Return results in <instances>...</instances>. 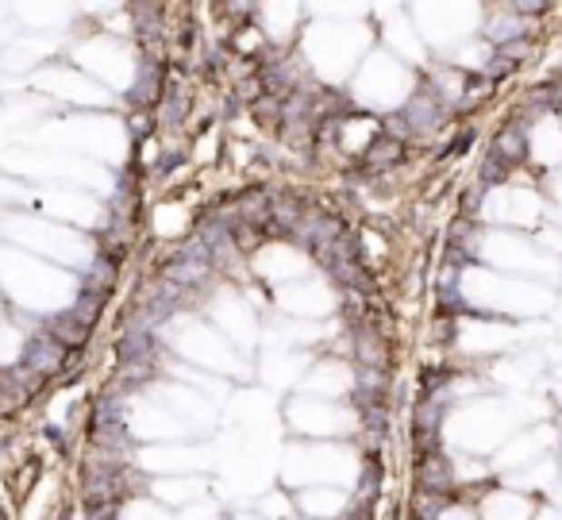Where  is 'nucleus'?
I'll use <instances>...</instances> for the list:
<instances>
[{
	"mask_svg": "<svg viewBox=\"0 0 562 520\" xmlns=\"http://www.w3.org/2000/svg\"><path fill=\"white\" fill-rule=\"evenodd\" d=\"M320 263L328 266V274L340 285H347V289H370V274H366L359 243H355V235H350V232H343L340 239H335V247L320 258Z\"/></svg>",
	"mask_w": 562,
	"mask_h": 520,
	"instance_id": "f257e3e1",
	"label": "nucleus"
},
{
	"mask_svg": "<svg viewBox=\"0 0 562 520\" xmlns=\"http://www.w3.org/2000/svg\"><path fill=\"white\" fill-rule=\"evenodd\" d=\"M212 263H208V255H204V247L197 243V235H192L185 247L170 258V263L163 266V282H170V285H178V289H201L208 278H212Z\"/></svg>",
	"mask_w": 562,
	"mask_h": 520,
	"instance_id": "f03ea898",
	"label": "nucleus"
},
{
	"mask_svg": "<svg viewBox=\"0 0 562 520\" xmlns=\"http://www.w3.org/2000/svg\"><path fill=\"white\" fill-rule=\"evenodd\" d=\"M343 232H347V227L340 224V216L320 213V208H309V213H304V220L297 224L293 239L301 243V247H309L316 258H324V255L335 247V239H340Z\"/></svg>",
	"mask_w": 562,
	"mask_h": 520,
	"instance_id": "7ed1b4c3",
	"label": "nucleus"
},
{
	"mask_svg": "<svg viewBox=\"0 0 562 520\" xmlns=\"http://www.w3.org/2000/svg\"><path fill=\"white\" fill-rule=\"evenodd\" d=\"M443 409H447L443 394L439 397H420V405L412 409V447H416V459H424V455H436L439 451Z\"/></svg>",
	"mask_w": 562,
	"mask_h": 520,
	"instance_id": "20e7f679",
	"label": "nucleus"
},
{
	"mask_svg": "<svg viewBox=\"0 0 562 520\" xmlns=\"http://www.w3.org/2000/svg\"><path fill=\"white\" fill-rule=\"evenodd\" d=\"M439 116H443L439 96L424 85V89H416V96H412L405 108H400V116H393L397 120L393 127H400L405 135H420V132H431V127L439 124Z\"/></svg>",
	"mask_w": 562,
	"mask_h": 520,
	"instance_id": "39448f33",
	"label": "nucleus"
},
{
	"mask_svg": "<svg viewBox=\"0 0 562 520\" xmlns=\"http://www.w3.org/2000/svg\"><path fill=\"white\" fill-rule=\"evenodd\" d=\"M66 359H70V351L62 347L51 332H35V335L27 339L20 363H24L27 370H35L39 378H51V374H58L62 366H66Z\"/></svg>",
	"mask_w": 562,
	"mask_h": 520,
	"instance_id": "423d86ee",
	"label": "nucleus"
},
{
	"mask_svg": "<svg viewBox=\"0 0 562 520\" xmlns=\"http://www.w3.org/2000/svg\"><path fill=\"white\" fill-rule=\"evenodd\" d=\"M166 89H170L166 85V66H163V62H154V58H143L139 74H135V85H132V93H127V101H132L139 112H151L166 96Z\"/></svg>",
	"mask_w": 562,
	"mask_h": 520,
	"instance_id": "0eeeda50",
	"label": "nucleus"
},
{
	"mask_svg": "<svg viewBox=\"0 0 562 520\" xmlns=\"http://www.w3.org/2000/svg\"><path fill=\"white\" fill-rule=\"evenodd\" d=\"M304 213H309V205H304L297 193H270V235H281V239H293L297 224L304 220Z\"/></svg>",
	"mask_w": 562,
	"mask_h": 520,
	"instance_id": "6e6552de",
	"label": "nucleus"
},
{
	"mask_svg": "<svg viewBox=\"0 0 562 520\" xmlns=\"http://www.w3.org/2000/svg\"><path fill=\"white\" fill-rule=\"evenodd\" d=\"M416 494H428V497L451 494V463H447L439 451L416 459Z\"/></svg>",
	"mask_w": 562,
	"mask_h": 520,
	"instance_id": "1a4fd4ad",
	"label": "nucleus"
},
{
	"mask_svg": "<svg viewBox=\"0 0 562 520\" xmlns=\"http://www.w3.org/2000/svg\"><path fill=\"white\" fill-rule=\"evenodd\" d=\"M400 158H405V143H400L393 132H381V135L370 143V147H366L362 170H366V174H385V170H393Z\"/></svg>",
	"mask_w": 562,
	"mask_h": 520,
	"instance_id": "9d476101",
	"label": "nucleus"
},
{
	"mask_svg": "<svg viewBox=\"0 0 562 520\" xmlns=\"http://www.w3.org/2000/svg\"><path fill=\"white\" fill-rule=\"evenodd\" d=\"M43 332H51V335H54V339H58V344L66 347V351H82V347H85V339H89V328H85V324H77L70 313L51 316V320H46V328H43Z\"/></svg>",
	"mask_w": 562,
	"mask_h": 520,
	"instance_id": "9b49d317",
	"label": "nucleus"
},
{
	"mask_svg": "<svg viewBox=\"0 0 562 520\" xmlns=\"http://www.w3.org/2000/svg\"><path fill=\"white\" fill-rule=\"evenodd\" d=\"M524 147H527V143H524V127L520 124H508L505 132L493 139V151L489 155L501 162V166H512L517 158H524Z\"/></svg>",
	"mask_w": 562,
	"mask_h": 520,
	"instance_id": "f8f14e48",
	"label": "nucleus"
},
{
	"mask_svg": "<svg viewBox=\"0 0 562 520\" xmlns=\"http://www.w3.org/2000/svg\"><path fill=\"white\" fill-rule=\"evenodd\" d=\"M355 351H359V366L366 370H385V344L374 328H359L355 332Z\"/></svg>",
	"mask_w": 562,
	"mask_h": 520,
	"instance_id": "ddd939ff",
	"label": "nucleus"
},
{
	"mask_svg": "<svg viewBox=\"0 0 562 520\" xmlns=\"http://www.w3.org/2000/svg\"><path fill=\"white\" fill-rule=\"evenodd\" d=\"M116 270H120V263H112L108 255H96L93 266H89V274H85V282H82V289H93V294L108 297L112 285H116Z\"/></svg>",
	"mask_w": 562,
	"mask_h": 520,
	"instance_id": "4468645a",
	"label": "nucleus"
},
{
	"mask_svg": "<svg viewBox=\"0 0 562 520\" xmlns=\"http://www.w3.org/2000/svg\"><path fill=\"white\" fill-rule=\"evenodd\" d=\"M185 112H189V93L170 85V89H166V96H163V101H158V124H163V127H182Z\"/></svg>",
	"mask_w": 562,
	"mask_h": 520,
	"instance_id": "2eb2a0df",
	"label": "nucleus"
},
{
	"mask_svg": "<svg viewBox=\"0 0 562 520\" xmlns=\"http://www.w3.org/2000/svg\"><path fill=\"white\" fill-rule=\"evenodd\" d=\"M104 301H108V297L93 294V289H82V294H77V301H74V308H66V313H70L77 324H85V328L93 332V328H96V320H101V313H104Z\"/></svg>",
	"mask_w": 562,
	"mask_h": 520,
	"instance_id": "dca6fc26",
	"label": "nucleus"
},
{
	"mask_svg": "<svg viewBox=\"0 0 562 520\" xmlns=\"http://www.w3.org/2000/svg\"><path fill=\"white\" fill-rule=\"evenodd\" d=\"M381 490V463L374 459H366V466H362V478H359V497L366 501V505H370V497Z\"/></svg>",
	"mask_w": 562,
	"mask_h": 520,
	"instance_id": "f3484780",
	"label": "nucleus"
},
{
	"mask_svg": "<svg viewBox=\"0 0 562 520\" xmlns=\"http://www.w3.org/2000/svg\"><path fill=\"white\" fill-rule=\"evenodd\" d=\"M470 143H474V132H462V135L451 143V147H447V155H462V151L470 147Z\"/></svg>",
	"mask_w": 562,
	"mask_h": 520,
	"instance_id": "a211bd4d",
	"label": "nucleus"
},
{
	"mask_svg": "<svg viewBox=\"0 0 562 520\" xmlns=\"http://www.w3.org/2000/svg\"><path fill=\"white\" fill-rule=\"evenodd\" d=\"M147 127H151V124H147V112H139V116L132 120V132H135V139L147 135Z\"/></svg>",
	"mask_w": 562,
	"mask_h": 520,
	"instance_id": "6ab92c4d",
	"label": "nucleus"
},
{
	"mask_svg": "<svg viewBox=\"0 0 562 520\" xmlns=\"http://www.w3.org/2000/svg\"><path fill=\"white\" fill-rule=\"evenodd\" d=\"M89 520H116V505H104V509H89Z\"/></svg>",
	"mask_w": 562,
	"mask_h": 520,
	"instance_id": "aec40b11",
	"label": "nucleus"
},
{
	"mask_svg": "<svg viewBox=\"0 0 562 520\" xmlns=\"http://www.w3.org/2000/svg\"><path fill=\"white\" fill-rule=\"evenodd\" d=\"M0 459H5V447H0Z\"/></svg>",
	"mask_w": 562,
	"mask_h": 520,
	"instance_id": "412c9836",
	"label": "nucleus"
}]
</instances>
